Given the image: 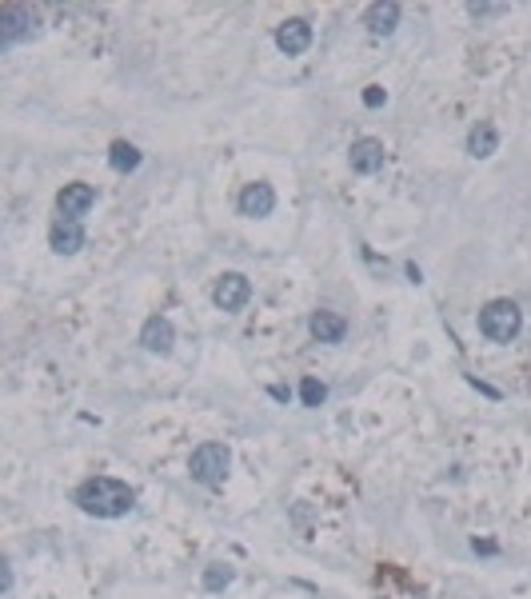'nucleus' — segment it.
Here are the masks:
<instances>
[{
    "mask_svg": "<svg viewBox=\"0 0 531 599\" xmlns=\"http://www.w3.org/2000/svg\"><path fill=\"white\" fill-rule=\"evenodd\" d=\"M76 507L84 516H96V519H120L133 512L136 504V492L116 476H93L76 487Z\"/></svg>",
    "mask_w": 531,
    "mask_h": 599,
    "instance_id": "nucleus-1",
    "label": "nucleus"
},
{
    "mask_svg": "<svg viewBox=\"0 0 531 599\" xmlns=\"http://www.w3.org/2000/svg\"><path fill=\"white\" fill-rule=\"evenodd\" d=\"M524 328V312H519L516 300H492V304L479 308V332L492 344H512Z\"/></svg>",
    "mask_w": 531,
    "mask_h": 599,
    "instance_id": "nucleus-2",
    "label": "nucleus"
},
{
    "mask_svg": "<svg viewBox=\"0 0 531 599\" xmlns=\"http://www.w3.org/2000/svg\"><path fill=\"white\" fill-rule=\"evenodd\" d=\"M228 464H232V456H228L224 444H216V439H208V444H200L192 459H188V472H192L196 484L204 487H220L228 476Z\"/></svg>",
    "mask_w": 531,
    "mask_h": 599,
    "instance_id": "nucleus-3",
    "label": "nucleus"
},
{
    "mask_svg": "<svg viewBox=\"0 0 531 599\" xmlns=\"http://www.w3.org/2000/svg\"><path fill=\"white\" fill-rule=\"evenodd\" d=\"M212 300H216L220 312H240V308L252 300V284H248L244 272H224L212 288Z\"/></svg>",
    "mask_w": 531,
    "mask_h": 599,
    "instance_id": "nucleus-4",
    "label": "nucleus"
},
{
    "mask_svg": "<svg viewBox=\"0 0 531 599\" xmlns=\"http://www.w3.org/2000/svg\"><path fill=\"white\" fill-rule=\"evenodd\" d=\"M96 204V188L93 184H64L56 192V208H60V220H84Z\"/></svg>",
    "mask_w": 531,
    "mask_h": 599,
    "instance_id": "nucleus-5",
    "label": "nucleus"
},
{
    "mask_svg": "<svg viewBox=\"0 0 531 599\" xmlns=\"http://www.w3.org/2000/svg\"><path fill=\"white\" fill-rule=\"evenodd\" d=\"M348 164H352V172H359V176H376L379 168H384V144H379L376 136L352 140V148H348Z\"/></svg>",
    "mask_w": 531,
    "mask_h": 599,
    "instance_id": "nucleus-6",
    "label": "nucleus"
},
{
    "mask_svg": "<svg viewBox=\"0 0 531 599\" xmlns=\"http://www.w3.org/2000/svg\"><path fill=\"white\" fill-rule=\"evenodd\" d=\"M33 25H36V16L28 13L25 5H5L0 8V44L13 48L16 40H25L28 33H33Z\"/></svg>",
    "mask_w": 531,
    "mask_h": 599,
    "instance_id": "nucleus-7",
    "label": "nucleus"
},
{
    "mask_svg": "<svg viewBox=\"0 0 531 599\" xmlns=\"http://www.w3.org/2000/svg\"><path fill=\"white\" fill-rule=\"evenodd\" d=\"M140 344H144L148 352H156V356H168V352H172V344H176L172 319H168V316H148L144 328H140Z\"/></svg>",
    "mask_w": 531,
    "mask_h": 599,
    "instance_id": "nucleus-8",
    "label": "nucleus"
},
{
    "mask_svg": "<svg viewBox=\"0 0 531 599\" xmlns=\"http://www.w3.org/2000/svg\"><path fill=\"white\" fill-rule=\"evenodd\" d=\"M276 44H280V53H288V56L308 53V48H312V25H308L304 16L284 20V25L276 28Z\"/></svg>",
    "mask_w": 531,
    "mask_h": 599,
    "instance_id": "nucleus-9",
    "label": "nucleus"
},
{
    "mask_svg": "<svg viewBox=\"0 0 531 599\" xmlns=\"http://www.w3.org/2000/svg\"><path fill=\"white\" fill-rule=\"evenodd\" d=\"M272 208H276V192H272V184H264V180H256V184H248L244 192H240V212L244 216H272Z\"/></svg>",
    "mask_w": 531,
    "mask_h": 599,
    "instance_id": "nucleus-10",
    "label": "nucleus"
},
{
    "mask_svg": "<svg viewBox=\"0 0 531 599\" xmlns=\"http://www.w3.org/2000/svg\"><path fill=\"white\" fill-rule=\"evenodd\" d=\"M48 244H53L56 256H73L84 248V228H80V220H56L53 232H48Z\"/></svg>",
    "mask_w": 531,
    "mask_h": 599,
    "instance_id": "nucleus-11",
    "label": "nucleus"
},
{
    "mask_svg": "<svg viewBox=\"0 0 531 599\" xmlns=\"http://www.w3.org/2000/svg\"><path fill=\"white\" fill-rule=\"evenodd\" d=\"M308 332H312L320 344H339V339L348 336V319L336 316V312H312V319H308Z\"/></svg>",
    "mask_w": 531,
    "mask_h": 599,
    "instance_id": "nucleus-12",
    "label": "nucleus"
},
{
    "mask_svg": "<svg viewBox=\"0 0 531 599\" xmlns=\"http://www.w3.org/2000/svg\"><path fill=\"white\" fill-rule=\"evenodd\" d=\"M496 148H499V128L492 120H479L472 133H467V152L476 160H487V156H496Z\"/></svg>",
    "mask_w": 531,
    "mask_h": 599,
    "instance_id": "nucleus-13",
    "label": "nucleus"
},
{
    "mask_svg": "<svg viewBox=\"0 0 531 599\" xmlns=\"http://www.w3.org/2000/svg\"><path fill=\"white\" fill-rule=\"evenodd\" d=\"M368 33L372 36H388V33H396V25H399V5L396 0H379V5L368 8Z\"/></svg>",
    "mask_w": 531,
    "mask_h": 599,
    "instance_id": "nucleus-14",
    "label": "nucleus"
},
{
    "mask_svg": "<svg viewBox=\"0 0 531 599\" xmlns=\"http://www.w3.org/2000/svg\"><path fill=\"white\" fill-rule=\"evenodd\" d=\"M108 160H113L116 172H133V168H140V148L128 144V140H116V144L108 148Z\"/></svg>",
    "mask_w": 531,
    "mask_h": 599,
    "instance_id": "nucleus-15",
    "label": "nucleus"
},
{
    "mask_svg": "<svg viewBox=\"0 0 531 599\" xmlns=\"http://www.w3.org/2000/svg\"><path fill=\"white\" fill-rule=\"evenodd\" d=\"M236 579V572L228 564H212L204 567V592H220V587H228Z\"/></svg>",
    "mask_w": 531,
    "mask_h": 599,
    "instance_id": "nucleus-16",
    "label": "nucleus"
},
{
    "mask_svg": "<svg viewBox=\"0 0 531 599\" xmlns=\"http://www.w3.org/2000/svg\"><path fill=\"white\" fill-rule=\"evenodd\" d=\"M300 399H304V408H320V404L328 399V388L320 384L316 376H308L304 384H300Z\"/></svg>",
    "mask_w": 531,
    "mask_h": 599,
    "instance_id": "nucleus-17",
    "label": "nucleus"
},
{
    "mask_svg": "<svg viewBox=\"0 0 531 599\" xmlns=\"http://www.w3.org/2000/svg\"><path fill=\"white\" fill-rule=\"evenodd\" d=\"M384 100H388V93H384V88H376V84L364 93V104H368V108H379V104H384Z\"/></svg>",
    "mask_w": 531,
    "mask_h": 599,
    "instance_id": "nucleus-18",
    "label": "nucleus"
},
{
    "mask_svg": "<svg viewBox=\"0 0 531 599\" xmlns=\"http://www.w3.org/2000/svg\"><path fill=\"white\" fill-rule=\"evenodd\" d=\"M467 13L472 16H487V13H504L499 5H467Z\"/></svg>",
    "mask_w": 531,
    "mask_h": 599,
    "instance_id": "nucleus-19",
    "label": "nucleus"
}]
</instances>
